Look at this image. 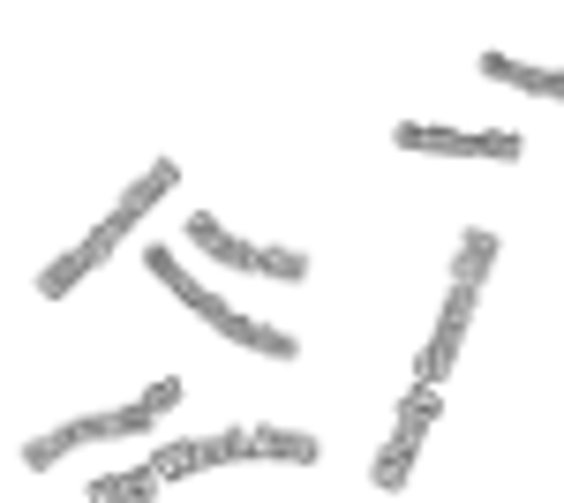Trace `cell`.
<instances>
[{
    "instance_id": "obj_1",
    "label": "cell",
    "mask_w": 564,
    "mask_h": 503,
    "mask_svg": "<svg viewBox=\"0 0 564 503\" xmlns=\"http://www.w3.org/2000/svg\"><path fill=\"white\" fill-rule=\"evenodd\" d=\"M143 263H151V278H159V286H166V294H174L181 308H196V316H204L212 331H226L234 346H249V353H263V361H294V353H302V346H294V331H271V324H257V316L226 308L218 294H204V286H196V278H188V271H181V263H174L166 249H151Z\"/></svg>"
},
{
    "instance_id": "obj_2",
    "label": "cell",
    "mask_w": 564,
    "mask_h": 503,
    "mask_svg": "<svg viewBox=\"0 0 564 503\" xmlns=\"http://www.w3.org/2000/svg\"><path fill=\"white\" fill-rule=\"evenodd\" d=\"M430 420H436V383H414V391L399 398V420H391V436H384V451H377V466H369V481H377L384 496H399V489H406V473H414V451H422Z\"/></svg>"
},
{
    "instance_id": "obj_3",
    "label": "cell",
    "mask_w": 564,
    "mask_h": 503,
    "mask_svg": "<svg viewBox=\"0 0 564 503\" xmlns=\"http://www.w3.org/2000/svg\"><path fill=\"white\" fill-rule=\"evenodd\" d=\"M399 151H422V158H497V166H520V135L512 128H391Z\"/></svg>"
},
{
    "instance_id": "obj_4",
    "label": "cell",
    "mask_w": 564,
    "mask_h": 503,
    "mask_svg": "<svg viewBox=\"0 0 564 503\" xmlns=\"http://www.w3.org/2000/svg\"><path fill=\"white\" fill-rule=\"evenodd\" d=\"M151 398H135V406H121V414H90V420H68V428H53V436H31L23 444V466L31 473H45V466H61L68 451H84V444H98V436H143L151 428Z\"/></svg>"
},
{
    "instance_id": "obj_5",
    "label": "cell",
    "mask_w": 564,
    "mask_h": 503,
    "mask_svg": "<svg viewBox=\"0 0 564 503\" xmlns=\"http://www.w3.org/2000/svg\"><path fill=\"white\" fill-rule=\"evenodd\" d=\"M121 233H129V226H121V218L106 210V218H98V226H90V233H84V241H76L68 255H61V263H45V271H39V294H45V300L76 294V286H84L90 271H98V263L113 255V241H121Z\"/></svg>"
},
{
    "instance_id": "obj_6",
    "label": "cell",
    "mask_w": 564,
    "mask_h": 503,
    "mask_svg": "<svg viewBox=\"0 0 564 503\" xmlns=\"http://www.w3.org/2000/svg\"><path fill=\"white\" fill-rule=\"evenodd\" d=\"M249 459V428H226V436H181L166 451H151L159 481H181V473H204V466H234Z\"/></svg>"
},
{
    "instance_id": "obj_7",
    "label": "cell",
    "mask_w": 564,
    "mask_h": 503,
    "mask_svg": "<svg viewBox=\"0 0 564 503\" xmlns=\"http://www.w3.org/2000/svg\"><path fill=\"white\" fill-rule=\"evenodd\" d=\"M475 294H481V286H459V278H452V300H444V316H436L430 353H422V376H414V383H444V376H452L459 338H467V316H475Z\"/></svg>"
},
{
    "instance_id": "obj_8",
    "label": "cell",
    "mask_w": 564,
    "mask_h": 503,
    "mask_svg": "<svg viewBox=\"0 0 564 503\" xmlns=\"http://www.w3.org/2000/svg\"><path fill=\"white\" fill-rule=\"evenodd\" d=\"M188 241L212 255V263H234V271H263V255H271V249H257V241H241V233H226L212 210H196V218H188Z\"/></svg>"
},
{
    "instance_id": "obj_9",
    "label": "cell",
    "mask_w": 564,
    "mask_h": 503,
    "mask_svg": "<svg viewBox=\"0 0 564 503\" xmlns=\"http://www.w3.org/2000/svg\"><path fill=\"white\" fill-rule=\"evenodd\" d=\"M174 181H181V166H174V158H159L151 173H135L129 188H121V204H113V218H121V226H143V218H151V204H159V196H166Z\"/></svg>"
},
{
    "instance_id": "obj_10",
    "label": "cell",
    "mask_w": 564,
    "mask_h": 503,
    "mask_svg": "<svg viewBox=\"0 0 564 503\" xmlns=\"http://www.w3.org/2000/svg\"><path fill=\"white\" fill-rule=\"evenodd\" d=\"M481 76H489V84H512V90H534V98H564L557 68H527L512 53H481Z\"/></svg>"
},
{
    "instance_id": "obj_11",
    "label": "cell",
    "mask_w": 564,
    "mask_h": 503,
    "mask_svg": "<svg viewBox=\"0 0 564 503\" xmlns=\"http://www.w3.org/2000/svg\"><path fill=\"white\" fill-rule=\"evenodd\" d=\"M249 459H294V466H308V459H316V436H302V428H249Z\"/></svg>"
},
{
    "instance_id": "obj_12",
    "label": "cell",
    "mask_w": 564,
    "mask_h": 503,
    "mask_svg": "<svg viewBox=\"0 0 564 503\" xmlns=\"http://www.w3.org/2000/svg\"><path fill=\"white\" fill-rule=\"evenodd\" d=\"M489 263H497V233L467 226V241H459V255H452V278H459V286H481V278H489Z\"/></svg>"
},
{
    "instance_id": "obj_13",
    "label": "cell",
    "mask_w": 564,
    "mask_h": 503,
    "mask_svg": "<svg viewBox=\"0 0 564 503\" xmlns=\"http://www.w3.org/2000/svg\"><path fill=\"white\" fill-rule=\"evenodd\" d=\"M151 489H166V481H159V466L143 459L135 473H98V481H90V503H106V496H151Z\"/></svg>"
},
{
    "instance_id": "obj_14",
    "label": "cell",
    "mask_w": 564,
    "mask_h": 503,
    "mask_svg": "<svg viewBox=\"0 0 564 503\" xmlns=\"http://www.w3.org/2000/svg\"><path fill=\"white\" fill-rule=\"evenodd\" d=\"M302 271H308L302 249H271V255H263V278H302Z\"/></svg>"
},
{
    "instance_id": "obj_15",
    "label": "cell",
    "mask_w": 564,
    "mask_h": 503,
    "mask_svg": "<svg viewBox=\"0 0 564 503\" xmlns=\"http://www.w3.org/2000/svg\"><path fill=\"white\" fill-rule=\"evenodd\" d=\"M143 398H151V406H159V414H174V398H181V383L166 376V383H151V391H143Z\"/></svg>"
}]
</instances>
